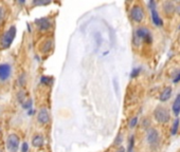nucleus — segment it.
<instances>
[{"label":"nucleus","mask_w":180,"mask_h":152,"mask_svg":"<svg viewBox=\"0 0 180 152\" xmlns=\"http://www.w3.org/2000/svg\"><path fill=\"white\" fill-rule=\"evenodd\" d=\"M16 32H17V29L15 26H11L5 33H3L2 37L0 39V45L2 49H9L10 47L13 43L14 39L16 37Z\"/></svg>","instance_id":"1"},{"label":"nucleus","mask_w":180,"mask_h":152,"mask_svg":"<svg viewBox=\"0 0 180 152\" xmlns=\"http://www.w3.org/2000/svg\"><path fill=\"white\" fill-rule=\"evenodd\" d=\"M5 144H7V149L9 152H17L18 149H19L20 139L17 134L11 133V134L8 135Z\"/></svg>","instance_id":"2"},{"label":"nucleus","mask_w":180,"mask_h":152,"mask_svg":"<svg viewBox=\"0 0 180 152\" xmlns=\"http://www.w3.org/2000/svg\"><path fill=\"white\" fill-rule=\"evenodd\" d=\"M155 119L160 124H165L169 120V113L165 108L157 107V109L154 112Z\"/></svg>","instance_id":"3"},{"label":"nucleus","mask_w":180,"mask_h":152,"mask_svg":"<svg viewBox=\"0 0 180 152\" xmlns=\"http://www.w3.org/2000/svg\"><path fill=\"white\" fill-rule=\"evenodd\" d=\"M148 7H150V13H152L153 23H154L156 26H162L163 21L156 10V2H155V1H150V2H148Z\"/></svg>","instance_id":"4"},{"label":"nucleus","mask_w":180,"mask_h":152,"mask_svg":"<svg viewBox=\"0 0 180 152\" xmlns=\"http://www.w3.org/2000/svg\"><path fill=\"white\" fill-rule=\"evenodd\" d=\"M130 17H131V19L134 20V22H137V23L141 22L142 20L144 19L143 9H142L141 7H139V5L132 7L131 10H130Z\"/></svg>","instance_id":"5"},{"label":"nucleus","mask_w":180,"mask_h":152,"mask_svg":"<svg viewBox=\"0 0 180 152\" xmlns=\"http://www.w3.org/2000/svg\"><path fill=\"white\" fill-rule=\"evenodd\" d=\"M12 67L10 64L3 62L0 64V82H5L11 77Z\"/></svg>","instance_id":"6"},{"label":"nucleus","mask_w":180,"mask_h":152,"mask_svg":"<svg viewBox=\"0 0 180 152\" xmlns=\"http://www.w3.org/2000/svg\"><path fill=\"white\" fill-rule=\"evenodd\" d=\"M146 139H147V143L150 144V146H152V147L157 146L159 143L158 131L154 128H150V130L147 131V136H146Z\"/></svg>","instance_id":"7"},{"label":"nucleus","mask_w":180,"mask_h":152,"mask_svg":"<svg viewBox=\"0 0 180 152\" xmlns=\"http://www.w3.org/2000/svg\"><path fill=\"white\" fill-rule=\"evenodd\" d=\"M134 35H136V37H137L138 39H142V40H144L145 42L147 43L152 42V35H150V32L147 29L145 28L138 29V30L136 31V34Z\"/></svg>","instance_id":"8"},{"label":"nucleus","mask_w":180,"mask_h":152,"mask_svg":"<svg viewBox=\"0 0 180 152\" xmlns=\"http://www.w3.org/2000/svg\"><path fill=\"white\" fill-rule=\"evenodd\" d=\"M35 24H36L37 28H38L40 31H47L52 26V22H51V20L47 17L35 19Z\"/></svg>","instance_id":"9"},{"label":"nucleus","mask_w":180,"mask_h":152,"mask_svg":"<svg viewBox=\"0 0 180 152\" xmlns=\"http://www.w3.org/2000/svg\"><path fill=\"white\" fill-rule=\"evenodd\" d=\"M37 122L41 125H46L50 122V114H49L48 109L46 108H41L37 114Z\"/></svg>","instance_id":"10"},{"label":"nucleus","mask_w":180,"mask_h":152,"mask_svg":"<svg viewBox=\"0 0 180 152\" xmlns=\"http://www.w3.org/2000/svg\"><path fill=\"white\" fill-rule=\"evenodd\" d=\"M172 92H173L172 87H165V88L162 90V92H161V94H160V101L164 103V101H169L172 96Z\"/></svg>","instance_id":"11"},{"label":"nucleus","mask_w":180,"mask_h":152,"mask_svg":"<svg viewBox=\"0 0 180 152\" xmlns=\"http://www.w3.org/2000/svg\"><path fill=\"white\" fill-rule=\"evenodd\" d=\"M45 144V139L41 134H35L32 138V146L35 148H40Z\"/></svg>","instance_id":"12"},{"label":"nucleus","mask_w":180,"mask_h":152,"mask_svg":"<svg viewBox=\"0 0 180 152\" xmlns=\"http://www.w3.org/2000/svg\"><path fill=\"white\" fill-rule=\"evenodd\" d=\"M172 110H173V113L175 114V115H179V113H180V93L176 96L175 101H174V103H173Z\"/></svg>","instance_id":"13"},{"label":"nucleus","mask_w":180,"mask_h":152,"mask_svg":"<svg viewBox=\"0 0 180 152\" xmlns=\"http://www.w3.org/2000/svg\"><path fill=\"white\" fill-rule=\"evenodd\" d=\"M179 125H180V119H179V117H177L175 119V122H174L173 127H172V130H171L172 135H176V134H177L178 129H179Z\"/></svg>","instance_id":"14"},{"label":"nucleus","mask_w":180,"mask_h":152,"mask_svg":"<svg viewBox=\"0 0 180 152\" xmlns=\"http://www.w3.org/2000/svg\"><path fill=\"white\" fill-rule=\"evenodd\" d=\"M52 45H53V41L52 40H48L45 42V45H43V49H41V51L43 52V53H47V52H49L51 49H52Z\"/></svg>","instance_id":"15"},{"label":"nucleus","mask_w":180,"mask_h":152,"mask_svg":"<svg viewBox=\"0 0 180 152\" xmlns=\"http://www.w3.org/2000/svg\"><path fill=\"white\" fill-rule=\"evenodd\" d=\"M166 5H167L169 8H167V9H164V10H165V12H166L167 14L173 13V12L175 11V7H174L173 3H172V2H166V3H164V8H166Z\"/></svg>","instance_id":"16"},{"label":"nucleus","mask_w":180,"mask_h":152,"mask_svg":"<svg viewBox=\"0 0 180 152\" xmlns=\"http://www.w3.org/2000/svg\"><path fill=\"white\" fill-rule=\"evenodd\" d=\"M138 120H139L138 116H134L132 118H130V120H129V128L132 129V128H134V127L137 126Z\"/></svg>","instance_id":"17"},{"label":"nucleus","mask_w":180,"mask_h":152,"mask_svg":"<svg viewBox=\"0 0 180 152\" xmlns=\"http://www.w3.org/2000/svg\"><path fill=\"white\" fill-rule=\"evenodd\" d=\"M134 136L131 135L129 138V144H128V152H132V149H134Z\"/></svg>","instance_id":"18"},{"label":"nucleus","mask_w":180,"mask_h":152,"mask_svg":"<svg viewBox=\"0 0 180 152\" xmlns=\"http://www.w3.org/2000/svg\"><path fill=\"white\" fill-rule=\"evenodd\" d=\"M51 82H52V79H51L50 77H48V76H43V77L40 78V82L43 85H49Z\"/></svg>","instance_id":"19"},{"label":"nucleus","mask_w":180,"mask_h":152,"mask_svg":"<svg viewBox=\"0 0 180 152\" xmlns=\"http://www.w3.org/2000/svg\"><path fill=\"white\" fill-rule=\"evenodd\" d=\"M49 3H50V1H43V0H34L33 1V5H46Z\"/></svg>","instance_id":"20"},{"label":"nucleus","mask_w":180,"mask_h":152,"mask_svg":"<svg viewBox=\"0 0 180 152\" xmlns=\"http://www.w3.org/2000/svg\"><path fill=\"white\" fill-rule=\"evenodd\" d=\"M24 99H26V96H24V92H21V91H20V92L18 93V101H19L20 104H22V105H24Z\"/></svg>","instance_id":"21"},{"label":"nucleus","mask_w":180,"mask_h":152,"mask_svg":"<svg viewBox=\"0 0 180 152\" xmlns=\"http://www.w3.org/2000/svg\"><path fill=\"white\" fill-rule=\"evenodd\" d=\"M29 150V144L27 141H24L21 145V152H28Z\"/></svg>","instance_id":"22"},{"label":"nucleus","mask_w":180,"mask_h":152,"mask_svg":"<svg viewBox=\"0 0 180 152\" xmlns=\"http://www.w3.org/2000/svg\"><path fill=\"white\" fill-rule=\"evenodd\" d=\"M24 82H26V76H24V74H21L19 77V85L20 86H24Z\"/></svg>","instance_id":"23"},{"label":"nucleus","mask_w":180,"mask_h":152,"mask_svg":"<svg viewBox=\"0 0 180 152\" xmlns=\"http://www.w3.org/2000/svg\"><path fill=\"white\" fill-rule=\"evenodd\" d=\"M3 18H5V9L2 7H0V22L2 21Z\"/></svg>","instance_id":"24"},{"label":"nucleus","mask_w":180,"mask_h":152,"mask_svg":"<svg viewBox=\"0 0 180 152\" xmlns=\"http://www.w3.org/2000/svg\"><path fill=\"white\" fill-rule=\"evenodd\" d=\"M31 106H32V101H28V103L27 104H24V105H22V107L24 108V109H29L30 110V108H31Z\"/></svg>","instance_id":"25"},{"label":"nucleus","mask_w":180,"mask_h":152,"mask_svg":"<svg viewBox=\"0 0 180 152\" xmlns=\"http://www.w3.org/2000/svg\"><path fill=\"white\" fill-rule=\"evenodd\" d=\"M140 70H141V69H140V68L138 69V70H137V69H134V70L132 71V73H131V77H136V76H137V75L139 74Z\"/></svg>","instance_id":"26"},{"label":"nucleus","mask_w":180,"mask_h":152,"mask_svg":"<svg viewBox=\"0 0 180 152\" xmlns=\"http://www.w3.org/2000/svg\"><path fill=\"white\" fill-rule=\"evenodd\" d=\"M119 141H122V134L120 133L119 135H118V137H117V139L115 141V145H119Z\"/></svg>","instance_id":"27"},{"label":"nucleus","mask_w":180,"mask_h":152,"mask_svg":"<svg viewBox=\"0 0 180 152\" xmlns=\"http://www.w3.org/2000/svg\"><path fill=\"white\" fill-rule=\"evenodd\" d=\"M180 82V73L177 75V77L174 79V82Z\"/></svg>","instance_id":"28"},{"label":"nucleus","mask_w":180,"mask_h":152,"mask_svg":"<svg viewBox=\"0 0 180 152\" xmlns=\"http://www.w3.org/2000/svg\"><path fill=\"white\" fill-rule=\"evenodd\" d=\"M115 152H125V149H124L123 147H120L119 149H118V150H117V151H115Z\"/></svg>","instance_id":"29"},{"label":"nucleus","mask_w":180,"mask_h":152,"mask_svg":"<svg viewBox=\"0 0 180 152\" xmlns=\"http://www.w3.org/2000/svg\"><path fill=\"white\" fill-rule=\"evenodd\" d=\"M115 91L118 92V85H117V79H115Z\"/></svg>","instance_id":"30"},{"label":"nucleus","mask_w":180,"mask_h":152,"mask_svg":"<svg viewBox=\"0 0 180 152\" xmlns=\"http://www.w3.org/2000/svg\"><path fill=\"white\" fill-rule=\"evenodd\" d=\"M177 11H178V13L180 14V7H178V8H177Z\"/></svg>","instance_id":"31"},{"label":"nucleus","mask_w":180,"mask_h":152,"mask_svg":"<svg viewBox=\"0 0 180 152\" xmlns=\"http://www.w3.org/2000/svg\"><path fill=\"white\" fill-rule=\"evenodd\" d=\"M179 29H180V26H179Z\"/></svg>","instance_id":"32"}]
</instances>
